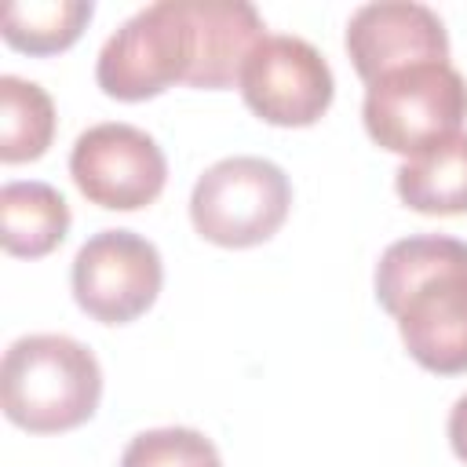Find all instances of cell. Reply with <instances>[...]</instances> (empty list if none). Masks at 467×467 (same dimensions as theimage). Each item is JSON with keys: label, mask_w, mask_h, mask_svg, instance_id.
Wrapping results in <instances>:
<instances>
[{"label": "cell", "mask_w": 467, "mask_h": 467, "mask_svg": "<svg viewBox=\"0 0 467 467\" xmlns=\"http://www.w3.org/2000/svg\"><path fill=\"white\" fill-rule=\"evenodd\" d=\"M69 234V204L47 182H4L0 244L15 259H44Z\"/></svg>", "instance_id": "obj_10"}, {"label": "cell", "mask_w": 467, "mask_h": 467, "mask_svg": "<svg viewBox=\"0 0 467 467\" xmlns=\"http://www.w3.org/2000/svg\"><path fill=\"white\" fill-rule=\"evenodd\" d=\"M394 193L420 215H467V131L405 161L394 171Z\"/></svg>", "instance_id": "obj_11"}, {"label": "cell", "mask_w": 467, "mask_h": 467, "mask_svg": "<svg viewBox=\"0 0 467 467\" xmlns=\"http://www.w3.org/2000/svg\"><path fill=\"white\" fill-rule=\"evenodd\" d=\"M55 139V102L26 77H0V161L26 164L40 161Z\"/></svg>", "instance_id": "obj_12"}, {"label": "cell", "mask_w": 467, "mask_h": 467, "mask_svg": "<svg viewBox=\"0 0 467 467\" xmlns=\"http://www.w3.org/2000/svg\"><path fill=\"white\" fill-rule=\"evenodd\" d=\"M241 99L244 106L274 128H310L317 124L336 95V77L325 55L288 33H266L244 69H241Z\"/></svg>", "instance_id": "obj_7"}, {"label": "cell", "mask_w": 467, "mask_h": 467, "mask_svg": "<svg viewBox=\"0 0 467 467\" xmlns=\"http://www.w3.org/2000/svg\"><path fill=\"white\" fill-rule=\"evenodd\" d=\"M95 15L91 0H44V4H7L4 7V44L33 55V58H47L58 55L66 47H73L80 40V33L88 29Z\"/></svg>", "instance_id": "obj_13"}, {"label": "cell", "mask_w": 467, "mask_h": 467, "mask_svg": "<svg viewBox=\"0 0 467 467\" xmlns=\"http://www.w3.org/2000/svg\"><path fill=\"white\" fill-rule=\"evenodd\" d=\"M449 445L460 463H467V394H460L449 409Z\"/></svg>", "instance_id": "obj_15"}, {"label": "cell", "mask_w": 467, "mask_h": 467, "mask_svg": "<svg viewBox=\"0 0 467 467\" xmlns=\"http://www.w3.org/2000/svg\"><path fill=\"white\" fill-rule=\"evenodd\" d=\"M77 306L99 325H131L142 317L164 285V263L153 241L135 230L91 234L69 270Z\"/></svg>", "instance_id": "obj_6"}, {"label": "cell", "mask_w": 467, "mask_h": 467, "mask_svg": "<svg viewBox=\"0 0 467 467\" xmlns=\"http://www.w3.org/2000/svg\"><path fill=\"white\" fill-rule=\"evenodd\" d=\"M347 55L365 88L416 62H449V33L438 11L412 0L365 4L347 22Z\"/></svg>", "instance_id": "obj_9"}, {"label": "cell", "mask_w": 467, "mask_h": 467, "mask_svg": "<svg viewBox=\"0 0 467 467\" xmlns=\"http://www.w3.org/2000/svg\"><path fill=\"white\" fill-rule=\"evenodd\" d=\"M102 401V365L73 336L33 332L4 350L0 409L29 434L77 431Z\"/></svg>", "instance_id": "obj_3"}, {"label": "cell", "mask_w": 467, "mask_h": 467, "mask_svg": "<svg viewBox=\"0 0 467 467\" xmlns=\"http://www.w3.org/2000/svg\"><path fill=\"white\" fill-rule=\"evenodd\" d=\"M69 175L91 204L109 212H139L164 193L168 157L142 128L106 120L77 135L69 150Z\"/></svg>", "instance_id": "obj_8"}, {"label": "cell", "mask_w": 467, "mask_h": 467, "mask_svg": "<svg viewBox=\"0 0 467 467\" xmlns=\"http://www.w3.org/2000/svg\"><path fill=\"white\" fill-rule=\"evenodd\" d=\"M372 285L420 368L434 376L467 372V241L445 234L401 237L383 248Z\"/></svg>", "instance_id": "obj_2"}, {"label": "cell", "mask_w": 467, "mask_h": 467, "mask_svg": "<svg viewBox=\"0 0 467 467\" xmlns=\"http://www.w3.org/2000/svg\"><path fill=\"white\" fill-rule=\"evenodd\" d=\"M120 467H223V456L193 427H153L124 445Z\"/></svg>", "instance_id": "obj_14"}, {"label": "cell", "mask_w": 467, "mask_h": 467, "mask_svg": "<svg viewBox=\"0 0 467 467\" xmlns=\"http://www.w3.org/2000/svg\"><path fill=\"white\" fill-rule=\"evenodd\" d=\"M292 208V182L281 164L252 153L204 168L190 193L193 230L219 248H255L270 241Z\"/></svg>", "instance_id": "obj_5"}, {"label": "cell", "mask_w": 467, "mask_h": 467, "mask_svg": "<svg viewBox=\"0 0 467 467\" xmlns=\"http://www.w3.org/2000/svg\"><path fill=\"white\" fill-rule=\"evenodd\" d=\"M361 120L379 150L412 161L460 135L467 120V80L452 62L394 69L365 88Z\"/></svg>", "instance_id": "obj_4"}, {"label": "cell", "mask_w": 467, "mask_h": 467, "mask_svg": "<svg viewBox=\"0 0 467 467\" xmlns=\"http://www.w3.org/2000/svg\"><path fill=\"white\" fill-rule=\"evenodd\" d=\"M263 18L244 0H157L99 51L95 84L117 102H146L175 84L223 91L241 80Z\"/></svg>", "instance_id": "obj_1"}]
</instances>
